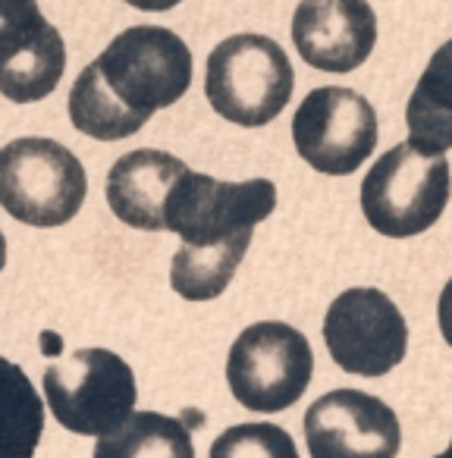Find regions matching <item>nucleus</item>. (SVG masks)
Wrapping results in <instances>:
<instances>
[{
    "mask_svg": "<svg viewBox=\"0 0 452 458\" xmlns=\"http://www.w3.org/2000/svg\"><path fill=\"white\" fill-rule=\"evenodd\" d=\"M192 85V51L176 32L132 26L79 72L70 91V120L82 135L120 141L158 110L176 104Z\"/></svg>",
    "mask_w": 452,
    "mask_h": 458,
    "instance_id": "1",
    "label": "nucleus"
},
{
    "mask_svg": "<svg viewBox=\"0 0 452 458\" xmlns=\"http://www.w3.org/2000/svg\"><path fill=\"white\" fill-rule=\"evenodd\" d=\"M295 72L286 51L268 35H233L208 57L204 95L210 107L236 126H268L286 110Z\"/></svg>",
    "mask_w": 452,
    "mask_h": 458,
    "instance_id": "2",
    "label": "nucleus"
},
{
    "mask_svg": "<svg viewBox=\"0 0 452 458\" xmlns=\"http://www.w3.org/2000/svg\"><path fill=\"white\" fill-rule=\"evenodd\" d=\"M449 204V164L414 145L389 148L362 182V214L387 239L421 236Z\"/></svg>",
    "mask_w": 452,
    "mask_h": 458,
    "instance_id": "3",
    "label": "nucleus"
},
{
    "mask_svg": "<svg viewBox=\"0 0 452 458\" xmlns=\"http://www.w3.org/2000/svg\"><path fill=\"white\" fill-rule=\"evenodd\" d=\"M89 179L79 157L51 139H16L0 148V208L26 226H64L79 214Z\"/></svg>",
    "mask_w": 452,
    "mask_h": 458,
    "instance_id": "4",
    "label": "nucleus"
},
{
    "mask_svg": "<svg viewBox=\"0 0 452 458\" xmlns=\"http://www.w3.org/2000/svg\"><path fill=\"white\" fill-rule=\"evenodd\" d=\"M45 399L60 427L101 439L132 418L139 389L116 352L79 349L45 370Z\"/></svg>",
    "mask_w": 452,
    "mask_h": 458,
    "instance_id": "5",
    "label": "nucleus"
},
{
    "mask_svg": "<svg viewBox=\"0 0 452 458\" xmlns=\"http://www.w3.org/2000/svg\"><path fill=\"white\" fill-rule=\"evenodd\" d=\"M314 374V352L295 327L261 320L239 333L226 358L233 399L249 411L277 414L305 395Z\"/></svg>",
    "mask_w": 452,
    "mask_h": 458,
    "instance_id": "6",
    "label": "nucleus"
},
{
    "mask_svg": "<svg viewBox=\"0 0 452 458\" xmlns=\"http://www.w3.org/2000/svg\"><path fill=\"white\" fill-rule=\"evenodd\" d=\"M277 208V189L270 179L220 182L204 173L185 170L164 204V226L183 239V245H220L268 220Z\"/></svg>",
    "mask_w": 452,
    "mask_h": 458,
    "instance_id": "7",
    "label": "nucleus"
},
{
    "mask_svg": "<svg viewBox=\"0 0 452 458\" xmlns=\"http://www.w3.org/2000/svg\"><path fill=\"white\" fill-rule=\"evenodd\" d=\"M293 141L311 170L349 176L374 154L377 114L352 89H314L293 116Z\"/></svg>",
    "mask_w": 452,
    "mask_h": 458,
    "instance_id": "8",
    "label": "nucleus"
},
{
    "mask_svg": "<svg viewBox=\"0 0 452 458\" xmlns=\"http://www.w3.org/2000/svg\"><path fill=\"white\" fill-rule=\"evenodd\" d=\"M324 343L345 374L383 377L405 358L408 327L387 293L358 286L327 308Z\"/></svg>",
    "mask_w": 452,
    "mask_h": 458,
    "instance_id": "9",
    "label": "nucleus"
},
{
    "mask_svg": "<svg viewBox=\"0 0 452 458\" xmlns=\"http://www.w3.org/2000/svg\"><path fill=\"white\" fill-rule=\"evenodd\" d=\"M311 458H396L402 427L396 411L362 389H333L305 411Z\"/></svg>",
    "mask_w": 452,
    "mask_h": 458,
    "instance_id": "10",
    "label": "nucleus"
},
{
    "mask_svg": "<svg viewBox=\"0 0 452 458\" xmlns=\"http://www.w3.org/2000/svg\"><path fill=\"white\" fill-rule=\"evenodd\" d=\"M66 45L45 20L38 0H0V95L32 104L60 85Z\"/></svg>",
    "mask_w": 452,
    "mask_h": 458,
    "instance_id": "11",
    "label": "nucleus"
},
{
    "mask_svg": "<svg viewBox=\"0 0 452 458\" xmlns=\"http://www.w3.org/2000/svg\"><path fill=\"white\" fill-rule=\"evenodd\" d=\"M293 45L320 72H352L377 45V16L368 0H302L293 16Z\"/></svg>",
    "mask_w": 452,
    "mask_h": 458,
    "instance_id": "12",
    "label": "nucleus"
},
{
    "mask_svg": "<svg viewBox=\"0 0 452 458\" xmlns=\"http://www.w3.org/2000/svg\"><path fill=\"white\" fill-rule=\"evenodd\" d=\"M189 166L166 151H129L107 173V204L126 226L164 233V204Z\"/></svg>",
    "mask_w": 452,
    "mask_h": 458,
    "instance_id": "13",
    "label": "nucleus"
},
{
    "mask_svg": "<svg viewBox=\"0 0 452 458\" xmlns=\"http://www.w3.org/2000/svg\"><path fill=\"white\" fill-rule=\"evenodd\" d=\"M408 145L424 154L452 148V41L437 47L405 107Z\"/></svg>",
    "mask_w": 452,
    "mask_h": 458,
    "instance_id": "14",
    "label": "nucleus"
},
{
    "mask_svg": "<svg viewBox=\"0 0 452 458\" xmlns=\"http://www.w3.org/2000/svg\"><path fill=\"white\" fill-rule=\"evenodd\" d=\"M252 245V233L220 245H183L173 255L170 286L185 301H210L230 286Z\"/></svg>",
    "mask_w": 452,
    "mask_h": 458,
    "instance_id": "15",
    "label": "nucleus"
},
{
    "mask_svg": "<svg viewBox=\"0 0 452 458\" xmlns=\"http://www.w3.org/2000/svg\"><path fill=\"white\" fill-rule=\"evenodd\" d=\"M45 433V402L20 364L0 358V458H32Z\"/></svg>",
    "mask_w": 452,
    "mask_h": 458,
    "instance_id": "16",
    "label": "nucleus"
},
{
    "mask_svg": "<svg viewBox=\"0 0 452 458\" xmlns=\"http://www.w3.org/2000/svg\"><path fill=\"white\" fill-rule=\"evenodd\" d=\"M91 458H195V445L183 420L158 411H132L126 424L98 439Z\"/></svg>",
    "mask_w": 452,
    "mask_h": 458,
    "instance_id": "17",
    "label": "nucleus"
},
{
    "mask_svg": "<svg viewBox=\"0 0 452 458\" xmlns=\"http://www.w3.org/2000/svg\"><path fill=\"white\" fill-rule=\"evenodd\" d=\"M208 458H299V449L277 424H236L214 439Z\"/></svg>",
    "mask_w": 452,
    "mask_h": 458,
    "instance_id": "18",
    "label": "nucleus"
},
{
    "mask_svg": "<svg viewBox=\"0 0 452 458\" xmlns=\"http://www.w3.org/2000/svg\"><path fill=\"white\" fill-rule=\"evenodd\" d=\"M437 320H439V333H443V339L452 345V280L446 283V286H443V293H439Z\"/></svg>",
    "mask_w": 452,
    "mask_h": 458,
    "instance_id": "19",
    "label": "nucleus"
},
{
    "mask_svg": "<svg viewBox=\"0 0 452 458\" xmlns=\"http://www.w3.org/2000/svg\"><path fill=\"white\" fill-rule=\"evenodd\" d=\"M126 4L135 10H145V13H164V10H173L183 0H126Z\"/></svg>",
    "mask_w": 452,
    "mask_h": 458,
    "instance_id": "20",
    "label": "nucleus"
},
{
    "mask_svg": "<svg viewBox=\"0 0 452 458\" xmlns=\"http://www.w3.org/2000/svg\"><path fill=\"white\" fill-rule=\"evenodd\" d=\"M7 267V239H4V233H0V270Z\"/></svg>",
    "mask_w": 452,
    "mask_h": 458,
    "instance_id": "21",
    "label": "nucleus"
},
{
    "mask_svg": "<svg viewBox=\"0 0 452 458\" xmlns=\"http://www.w3.org/2000/svg\"><path fill=\"white\" fill-rule=\"evenodd\" d=\"M443 458H452V443H449V449L443 452Z\"/></svg>",
    "mask_w": 452,
    "mask_h": 458,
    "instance_id": "22",
    "label": "nucleus"
},
{
    "mask_svg": "<svg viewBox=\"0 0 452 458\" xmlns=\"http://www.w3.org/2000/svg\"><path fill=\"white\" fill-rule=\"evenodd\" d=\"M437 458H443V455H437Z\"/></svg>",
    "mask_w": 452,
    "mask_h": 458,
    "instance_id": "23",
    "label": "nucleus"
}]
</instances>
